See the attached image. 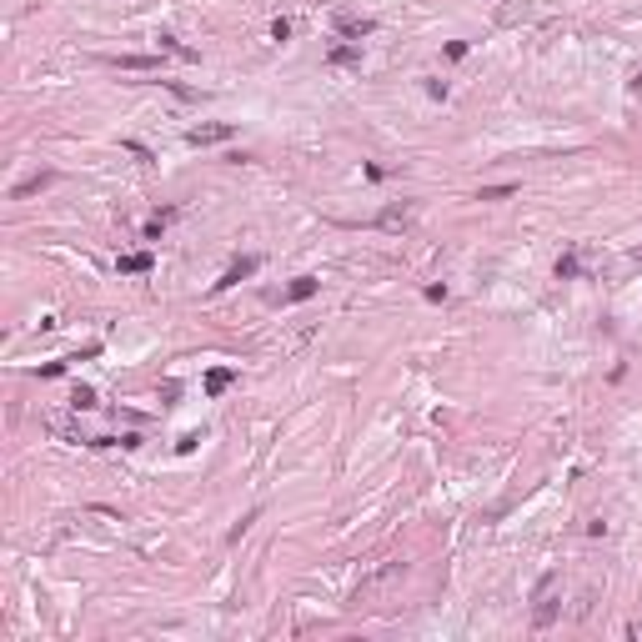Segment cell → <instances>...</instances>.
<instances>
[{
	"instance_id": "1",
	"label": "cell",
	"mask_w": 642,
	"mask_h": 642,
	"mask_svg": "<svg viewBox=\"0 0 642 642\" xmlns=\"http://www.w3.org/2000/svg\"><path fill=\"white\" fill-rule=\"evenodd\" d=\"M557 592H562V577L547 572L542 582H537V592H532V623H537V627H552V623H557V612H562Z\"/></svg>"
},
{
	"instance_id": "2",
	"label": "cell",
	"mask_w": 642,
	"mask_h": 642,
	"mask_svg": "<svg viewBox=\"0 0 642 642\" xmlns=\"http://www.w3.org/2000/svg\"><path fill=\"white\" fill-rule=\"evenodd\" d=\"M401 577H406V562H387V567H381V572H372L367 582L356 587V597H352V602H356V607H361V602H372V597H381V592H387V587H397Z\"/></svg>"
},
{
	"instance_id": "3",
	"label": "cell",
	"mask_w": 642,
	"mask_h": 642,
	"mask_svg": "<svg viewBox=\"0 0 642 642\" xmlns=\"http://www.w3.org/2000/svg\"><path fill=\"white\" fill-rule=\"evenodd\" d=\"M527 20H537V0H507V6H497V26H527Z\"/></svg>"
},
{
	"instance_id": "4",
	"label": "cell",
	"mask_w": 642,
	"mask_h": 642,
	"mask_svg": "<svg viewBox=\"0 0 642 642\" xmlns=\"http://www.w3.org/2000/svg\"><path fill=\"white\" fill-rule=\"evenodd\" d=\"M331 26H336V35L361 40V35H372V31H376V20H372V15H347V10H336V15H331Z\"/></svg>"
},
{
	"instance_id": "5",
	"label": "cell",
	"mask_w": 642,
	"mask_h": 642,
	"mask_svg": "<svg viewBox=\"0 0 642 642\" xmlns=\"http://www.w3.org/2000/svg\"><path fill=\"white\" fill-rule=\"evenodd\" d=\"M412 221H417V201H397V206H387V211L376 216L381 231H406Z\"/></svg>"
},
{
	"instance_id": "6",
	"label": "cell",
	"mask_w": 642,
	"mask_h": 642,
	"mask_svg": "<svg viewBox=\"0 0 642 642\" xmlns=\"http://www.w3.org/2000/svg\"><path fill=\"white\" fill-rule=\"evenodd\" d=\"M221 141H231L226 121H211V125H196V131H191V146H221Z\"/></svg>"
},
{
	"instance_id": "7",
	"label": "cell",
	"mask_w": 642,
	"mask_h": 642,
	"mask_svg": "<svg viewBox=\"0 0 642 642\" xmlns=\"http://www.w3.org/2000/svg\"><path fill=\"white\" fill-rule=\"evenodd\" d=\"M51 181H55V171H35L31 181H20V186L10 191V201H26V196H35V191H46Z\"/></svg>"
},
{
	"instance_id": "8",
	"label": "cell",
	"mask_w": 642,
	"mask_h": 642,
	"mask_svg": "<svg viewBox=\"0 0 642 642\" xmlns=\"http://www.w3.org/2000/svg\"><path fill=\"white\" fill-rule=\"evenodd\" d=\"M116 71H161V55H111Z\"/></svg>"
},
{
	"instance_id": "9",
	"label": "cell",
	"mask_w": 642,
	"mask_h": 642,
	"mask_svg": "<svg viewBox=\"0 0 642 642\" xmlns=\"http://www.w3.org/2000/svg\"><path fill=\"white\" fill-rule=\"evenodd\" d=\"M251 271H256V256H246V261H236V266H231V271L221 276V281H216V291H226V286H236L241 276H251Z\"/></svg>"
},
{
	"instance_id": "10",
	"label": "cell",
	"mask_w": 642,
	"mask_h": 642,
	"mask_svg": "<svg viewBox=\"0 0 642 642\" xmlns=\"http://www.w3.org/2000/svg\"><path fill=\"white\" fill-rule=\"evenodd\" d=\"M306 296H316V276H296L286 286V302H306Z\"/></svg>"
},
{
	"instance_id": "11",
	"label": "cell",
	"mask_w": 642,
	"mask_h": 642,
	"mask_svg": "<svg viewBox=\"0 0 642 642\" xmlns=\"http://www.w3.org/2000/svg\"><path fill=\"white\" fill-rule=\"evenodd\" d=\"M327 60H331V66H356L361 51H356V46H331V55H327Z\"/></svg>"
},
{
	"instance_id": "12",
	"label": "cell",
	"mask_w": 642,
	"mask_h": 642,
	"mask_svg": "<svg viewBox=\"0 0 642 642\" xmlns=\"http://www.w3.org/2000/svg\"><path fill=\"white\" fill-rule=\"evenodd\" d=\"M231 381H236V372H226V367H216V372L206 376V392H226Z\"/></svg>"
},
{
	"instance_id": "13",
	"label": "cell",
	"mask_w": 642,
	"mask_h": 642,
	"mask_svg": "<svg viewBox=\"0 0 642 642\" xmlns=\"http://www.w3.org/2000/svg\"><path fill=\"white\" fill-rule=\"evenodd\" d=\"M71 406H76V412H91V406H96V392H91V387H76V392H71Z\"/></svg>"
},
{
	"instance_id": "14",
	"label": "cell",
	"mask_w": 642,
	"mask_h": 642,
	"mask_svg": "<svg viewBox=\"0 0 642 642\" xmlns=\"http://www.w3.org/2000/svg\"><path fill=\"white\" fill-rule=\"evenodd\" d=\"M121 271H151V256L136 251V256H121Z\"/></svg>"
},
{
	"instance_id": "15",
	"label": "cell",
	"mask_w": 642,
	"mask_h": 642,
	"mask_svg": "<svg viewBox=\"0 0 642 642\" xmlns=\"http://www.w3.org/2000/svg\"><path fill=\"white\" fill-rule=\"evenodd\" d=\"M502 196H512V186H487L477 201H502Z\"/></svg>"
},
{
	"instance_id": "16",
	"label": "cell",
	"mask_w": 642,
	"mask_h": 642,
	"mask_svg": "<svg viewBox=\"0 0 642 642\" xmlns=\"http://www.w3.org/2000/svg\"><path fill=\"white\" fill-rule=\"evenodd\" d=\"M557 276H577V256H562V261H557Z\"/></svg>"
},
{
	"instance_id": "17",
	"label": "cell",
	"mask_w": 642,
	"mask_h": 642,
	"mask_svg": "<svg viewBox=\"0 0 642 642\" xmlns=\"http://www.w3.org/2000/svg\"><path fill=\"white\" fill-rule=\"evenodd\" d=\"M632 261H642V246H637V251H632Z\"/></svg>"
}]
</instances>
